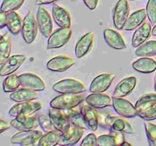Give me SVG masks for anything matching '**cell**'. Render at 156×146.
<instances>
[{"label": "cell", "mask_w": 156, "mask_h": 146, "mask_svg": "<svg viewBox=\"0 0 156 146\" xmlns=\"http://www.w3.org/2000/svg\"><path fill=\"white\" fill-rule=\"evenodd\" d=\"M85 97L79 94H60L50 101V106L56 109L65 110L80 105L85 100Z\"/></svg>", "instance_id": "1"}, {"label": "cell", "mask_w": 156, "mask_h": 146, "mask_svg": "<svg viewBox=\"0 0 156 146\" xmlns=\"http://www.w3.org/2000/svg\"><path fill=\"white\" fill-rule=\"evenodd\" d=\"M42 136L43 132L36 129L19 131L12 137L11 143L21 146L38 145V142Z\"/></svg>", "instance_id": "2"}, {"label": "cell", "mask_w": 156, "mask_h": 146, "mask_svg": "<svg viewBox=\"0 0 156 146\" xmlns=\"http://www.w3.org/2000/svg\"><path fill=\"white\" fill-rule=\"evenodd\" d=\"M38 25L34 12H29L23 19L21 33L24 42L30 44L36 39L38 31Z\"/></svg>", "instance_id": "3"}, {"label": "cell", "mask_w": 156, "mask_h": 146, "mask_svg": "<svg viewBox=\"0 0 156 146\" xmlns=\"http://www.w3.org/2000/svg\"><path fill=\"white\" fill-rule=\"evenodd\" d=\"M53 89L59 94H81L86 91L83 83L73 78H65L56 82Z\"/></svg>", "instance_id": "4"}, {"label": "cell", "mask_w": 156, "mask_h": 146, "mask_svg": "<svg viewBox=\"0 0 156 146\" xmlns=\"http://www.w3.org/2000/svg\"><path fill=\"white\" fill-rule=\"evenodd\" d=\"M129 5L128 0H119L113 10L112 18L114 27L117 30H123L129 15Z\"/></svg>", "instance_id": "5"}, {"label": "cell", "mask_w": 156, "mask_h": 146, "mask_svg": "<svg viewBox=\"0 0 156 146\" xmlns=\"http://www.w3.org/2000/svg\"><path fill=\"white\" fill-rule=\"evenodd\" d=\"M71 36L72 30L70 27H59L49 36L47 48L48 50L61 48L69 41Z\"/></svg>", "instance_id": "6"}, {"label": "cell", "mask_w": 156, "mask_h": 146, "mask_svg": "<svg viewBox=\"0 0 156 146\" xmlns=\"http://www.w3.org/2000/svg\"><path fill=\"white\" fill-rule=\"evenodd\" d=\"M113 107L119 116L125 118H134L138 116L135 106L123 97H112Z\"/></svg>", "instance_id": "7"}, {"label": "cell", "mask_w": 156, "mask_h": 146, "mask_svg": "<svg viewBox=\"0 0 156 146\" xmlns=\"http://www.w3.org/2000/svg\"><path fill=\"white\" fill-rule=\"evenodd\" d=\"M42 104L40 102L25 101L20 102L12 106L9 110V114L11 116L16 117L20 115L31 116L37 111L41 109Z\"/></svg>", "instance_id": "8"}, {"label": "cell", "mask_w": 156, "mask_h": 146, "mask_svg": "<svg viewBox=\"0 0 156 146\" xmlns=\"http://www.w3.org/2000/svg\"><path fill=\"white\" fill-rule=\"evenodd\" d=\"M37 21L38 29L41 34L44 37L49 38V36L53 33V22L50 15L44 6L39 5L38 7Z\"/></svg>", "instance_id": "9"}, {"label": "cell", "mask_w": 156, "mask_h": 146, "mask_svg": "<svg viewBox=\"0 0 156 146\" xmlns=\"http://www.w3.org/2000/svg\"><path fill=\"white\" fill-rule=\"evenodd\" d=\"M116 75L114 73H104L96 76L91 82L89 91L91 93H104L111 87Z\"/></svg>", "instance_id": "10"}, {"label": "cell", "mask_w": 156, "mask_h": 146, "mask_svg": "<svg viewBox=\"0 0 156 146\" xmlns=\"http://www.w3.org/2000/svg\"><path fill=\"white\" fill-rule=\"evenodd\" d=\"M49 116L55 129L60 132H66L71 127V124L63 110L50 106L49 109Z\"/></svg>", "instance_id": "11"}, {"label": "cell", "mask_w": 156, "mask_h": 146, "mask_svg": "<svg viewBox=\"0 0 156 146\" xmlns=\"http://www.w3.org/2000/svg\"><path fill=\"white\" fill-rule=\"evenodd\" d=\"M19 81L21 86L33 91H41L46 88V85L43 79L34 73L25 72L19 75Z\"/></svg>", "instance_id": "12"}, {"label": "cell", "mask_w": 156, "mask_h": 146, "mask_svg": "<svg viewBox=\"0 0 156 146\" xmlns=\"http://www.w3.org/2000/svg\"><path fill=\"white\" fill-rule=\"evenodd\" d=\"M11 126L18 131H27L35 129L40 126L39 120L33 116L20 115L10 122Z\"/></svg>", "instance_id": "13"}, {"label": "cell", "mask_w": 156, "mask_h": 146, "mask_svg": "<svg viewBox=\"0 0 156 146\" xmlns=\"http://www.w3.org/2000/svg\"><path fill=\"white\" fill-rule=\"evenodd\" d=\"M26 59V56L23 54L12 55L7 60L1 64L0 75L6 76L12 75L21 67Z\"/></svg>", "instance_id": "14"}, {"label": "cell", "mask_w": 156, "mask_h": 146, "mask_svg": "<svg viewBox=\"0 0 156 146\" xmlns=\"http://www.w3.org/2000/svg\"><path fill=\"white\" fill-rule=\"evenodd\" d=\"M76 61L71 57L66 56H58L52 58L47 62V68L50 71L56 72H62L71 68Z\"/></svg>", "instance_id": "15"}, {"label": "cell", "mask_w": 156, "mask_h": 146, "mask_svg": "<svg viewBox=\"0 0 156 146\" xmlns=\"http://www.w3.org/2000/svg\"><path fill=\"white\" fill-rule=\"evenodd\" d=\"M94 40V33L93 32H88L81 36L75 47V55L76 57L80 59L88 54L92 48Z\"/></svg>", "instance_id": "16"}, {"label": "cell", "mask_w": 156, "mask_h": 146, "mask_svg": "<svg viewBox=\"0 0 156 146\" xmlns=\"http://www.w3.org/2000/svg\"><path fill=\"white\" fill-rule=\"evenodd\" d=\"M104 39L106 43L114 50H124L126 45L122 35L114 29L107 28L104 30Z\"/></svg>", "instance_id": "17"}, {"label": "cell", "mask_w": 156, "mask_h": 146, "mask_svg": "<svg viewBox=\"0 0 156 146\" xmlns=\"http://www.w3.org/2000/svg\"><path fill=\"white\" fill-rule=\"evenodd\" d=\"M85 102L94 109H104L113 105L112 97L104 93H91L85 97Z\"/></svg>", "instance_id": "18"}, {"label": "cell", "mask_w": 156, "mask_h": 146, "mask_svg": "<svg viewBox=\"0 0 156 146\" xmlns=\"http://www.w3.org/2000/svg\"><path fill=\"white\" fill-rule=\"evenodd\" d=\"M151 24L150 22H144L135 30L131 40L134 48H137L149 39L152 30Z\"/></svg>", "instance_id": "19"}, {"label": "cell", "mask_w": 156, "mask_h": 146, "mask_svg": "<svg viewBox=\"0 0 156 146\" xmlns=\"http://www.w3.org/2000/svg\"><path fill=\"white\" fill-rule=\"evenodd\" d=\"M136 85V78L134 76H129L122 79L114 89L113 97H124L129 95Z\"/></svg>", "instance_id": "20"}, {"label": "cell", "mask_w": 156, "mask_h": 146, "mask_svg": "<svg viewBox=\"0 0 156 146\" xmlns=\"http://www.w3.org/2000/svg\"><path fill=\"white\" fill-rule=\"evenodd\" d=\"M84 129L73 126L69 130L63 132L61 136L58 145L73 146L77 144L83 135Z\"/></svg>", "instance_id": "21"}, {"label": "cell", "mask_w": 156, "mask_h": 146, "mask_svg": "<svg viewBox=\"0 0 156 146\" xmlns=\"http://www.w3.org/2000/svg\"><path fill=\"white\" fill-rule=\"evenodd\" d=\"M80 110L88 129L91 131L97 130L99 126L98 114L95 111L94 108L86 103L82 105Z\"/></svg>", "instance_id": "22"}, {"label": "cell", "mask_w": 156, "mask_h": 146, "mask_svg": "<svg viewBox=\"0 0 156 146\" xmlns=\"http://www.w3.org/2000/svg\"><path fill=\"white\" fill-rule=\"evenodd\" d=\"M52 14L55 23L59 27H71V17L66 9L57 4H53L52 7Z\"/></svg>", "instance_id": "23"}, {"label": "cell", "mask_w": 156, "mask_h": 146, "mask_svg": "<svg viewBox=\"0 0 156 146\" xmlns=\"http://www.w3.org/2000/svg\"><path fill=\"white\" fill-rule=\"evenodd\" d=\"M123 132L117 131H110L109 134H105L98 137V145L116 146L121 145L125 141Z\"/></svg>", "instance_id": "24"}, {"label": "cell", "mask_w": 156, "mask_h": 146, "mask_svg": "<svg viewBox=\"0 0 156 146\" xmlns=\"http://www.w3.org/2000/svg\"><path fill=\"white\" fill-rule=\"evenodd\" d=\"M146 17H147L146 9H141L140 10L136 11L129 15L125 23L123 30H126V31L136 30L144 23Z\"/></svg>", "instance_id": "25"}, {"label": "cell", "mask_w": 156, "mask_h": 146, "mask_svg": "<svg viewBox=\"0 0 156 146\" xmlns=\"http://www.w3.org/2000/svg\"><path fill=\"white\" fill-rule=\"evenodd\" d=\"M132 67L138 72L149 74L156 70V62L150 57H141L133 62Z\"/></svg>", "instance_id": "26"}, {"label": "cell", "mask_w": 156, "mask_h": 146, "mask_svg": "<svg viewBox=\"0 0 156 146\" xmlns=\"http://www.w3.org/2000/svg\"><path fill=\"white\" fill-rule=\"evenodd\" d=\"M63 111L72 126L84 129H88L80 109H76L74 107L72 109H65Z\"/></svg>", "instance_id": "27"}, {"label": "cell", "mask_w": 156, "mask_h": 146, "mask_svg": "<svg viewBox=\"0 0 156 146\" xmlns=\"http://www.w3.org/2000/svg\"><path fill=\"white\" fill-rule=\"evenodd\" d=\"M10 98L11 100L17 103L31 101L37 98V94L35 92V91L22 87L21 88H18L16 91L11 93Z\"/></svg>", "instance_id": "28"}, {"label": "cell", "mask_w": 156, "mask_h": 146, "mask_svg": "<svg viewBox=\"0 0 156 146\" xmlns=\"http://www.w3.org/2000/svg\"><path fill=\"white\" fill-rule=\"evenodd\" d=\"M156 105L155 93H148L142 95L135 103V107L138 113L149 109Z\"/></svg>", "instance_id": "29"}, {"label": "cell", "mask_w": 156, "mask_h": 146, "mask_svg": "<svg viewBox=\"0 0 156 146\" xmlns=\"http://www.w3.org/2000/svg\"><path fill=\"white\" fill-rule=\"evenodd\" d=\"M23 21L21 16L15 12L7 13V27L10 33L18 35L21 32Z\"/></svg>", "instance_id": "30"}, {"label": "cell", "mask_w": 156, "mask_h": 146, "mask_svg": "<svg viewBox=\"0 0 156 146\" xmlns=\"http://www.w3.org/2000/svg\"><path fill=\"white\" fill-rule=\"evenodd\" d=\"M63 132L54 129L53 131L47 132L46 134L43 135L41 138L38 142V146H55L59 144Z\"/></svg>", "instance_id": "31"}, {"label": "cell", "mask_w": 156, "mask_h": 146, "mask_svg": "<svg viewBox=\"0 0 156 146\" xmlns=\"http://www.w3.org/2000/svg\"><path fill=\"white\" fill-rule=\"evenodd\" d=\"M12 52L11 36L9 33H5L0 40V63L2 64L10 57Z\"/></svg>", "instance_id": "32"}, {"label": "cell", "mask_w": 156, "mask_h": 146, "mask_svg": "<svg viewBox=\"0 0 156 146\" xmlns=\"http://www.w3.org/2000/svg\"><path fill=\"white\" fill-rule=\"evenodd\" d=\"M136 56L139 57H152L156 55V40H149L137 47Z\"/></svg>", "instance_id": "33"}, {"label": "cell", "mask_w": 156, "mask_h": 146, "mask_svg": "<svg viewBox=\"0 0 156 146\" xmlns=\"http://www.w3.org/2000/svg\"><path fill=\"white\" fill-rule=\"evenodd\" d=\"M110 131H117L123 133L131 134L134 132V129L130 123H128L125 119L122 116H117L114 120V123L110 128Z\"/></svg>", "instance_id": "34"}, {"label": "cell", "mask_w": 156, "mask_h": 146, "mask_svg": "<svg viewBox=\"0 0 156 146\" xmlns=\"http://www.w3.org/2000/svg\"><path fill=\"white\" fill-rule=\"evenodd\" d=\"M19 86H21L19 75L15 74L8 75L3 82V91L6 93H12L16 91Z\"/></svg>", "instance_id": "35"}, {"label": "cell", "mask_w": 156, "mask_h": 146, "mask_svg": "<svg viewBox=\"0 0 156 146\" xmlns=\"http://www.w3.org/2000/svg\"><path fill=\"white\" fill-rule=\"evenodd\" d=\"M25 0H3L1 5V12L9 13L15 12L22 6Z\"/></svg>", "instance_id": "36"}, {"label": "cell", "mask_w": 156, "mask_h": 146, "mask_svg": "<svg viewBox=\"0 0 156 146\" xmlns=\"http://www.w3.org/2000/svg\"><path fill=\"white\" fill-rule=\"evenodd\" d=\"M144 126L149 145L156 146V125L150 122H145Z\"/></svg>", "instance_id": "37"}, {"label": "cell", "mask_w": 156, "mask_h": 146, "mask_svg": "<svg viewBox=\"0 0 156 146\" xmlns=\"http://www.w3.org/2000/svg\"><path fill=\"white\" fill-rule=\"evenodd\" d=\"M147 18L152 24H156V0H149L146 5Z\"/></svg>", "instance_id": "38"}, {"label": "cell", "mask_w": 156, "mask_h": 146, "mask_svg": "<svg viewBox=\"0 0 156 146\" xmlns=\"http://www.w3.org/2000/svg\"><path fill=\"white\" fill-rule=\"evenodd\" d=\"M38 120H39L40 126L43 129V130L45 132H49L50 131L54 130L55 127L53 126V123H52L51 120L49 116L47 115H40L38 116Z\"/></svg>", "instance_id": "39"}, {"label": "cell", "mask_w": 156, "mask_h": 146, "mask_svg": "<svg viewBox=\"0 0 156 146\" xmlns=\"http://www.w3.org/2000/svg\"><path fill=\"white\" fill-rule=\"evenodd\" d=\"M138 116L146 121L156 120V105L143 111V112L140 113H138Z\"/></svg>", "instance_id": "40"}, {"label": "cell", "mask_w": 156, "mask_h": 146, "mask_svg": "<svg viewBox=\"0 0 156 146\" xmlns=\"http://www.w3.org/2000/svg\"><path fill=\"white\" fill-rule=\"evenodd\" d=\"M81 146H96L98 145V138L94 133H89L83 138L80 144Z\"/></svg>", "instance_id": "41"}, {"label": "cell", "mask_w": 156, "mask_h": 146, "mask_svg": "<svg viewBox=\"0 0 156 146\" xmlns=\"http://www.w3.org/2000/svg\"><path fill=\"white\" fill-rule=\"evenodd\" d=\"M85 5L91 10H94L97 8L98 0H83Z\"/></svg>", "instance_id": "42"}, {"label": "cell", "mask_w": 156, "mask_h": 146, "mask_svg": "<svg viewBox=\"0 0 156 146\" xmlns=\"http://www.w3.org/2000/svg\"><path fill=\"white\" fill-rule=\"evenodd\" d=\"M7 26V13L1 12L0 15V28L2 29Z\"/></svg>", "instance_id": "43"}, {"label": "cell", "mask_w": 156, "mask_h": 146, "mask_svg": "<svg viewBox=\"0 0 156 146\" xmlns=\"http://www.w3.org/2000/svg\"><path fill=\"white\" fill-rule=\"evenodd\" d=\"M11 124H9V123H7L6 121L3 120L2 119L0 120V133H2L5 130L9 129Z\"/></svg>", "instance_id": "44"}, {"label": "cell", "mask_w": 156, "mask_h": 146, "mask_svg": "<svg viewBox=\"0 0 156 146\" xmlns=\"http://www.w3.org/2000/svg\"><path fill=\"white\" fill-rule=\"evenodd\" d=\"M57 0H37L36 1V5H44L47 4H50V3L55 2Z\"/></svg>", "instance_id": "45"}, {"label": "cell", "mask_w": 156, "mask_h": 146, "mask_svg": "<svg viewBox=\"0 0 156 146\" xmlns=\"http://www.w3.org/2000/svg\"><path fill=\"white\" fill-rule=\"evenodd\" d=\"M152 34L153 35V36H156V24H155V26H154V27H153V28H152Z\"/></svg>", "instance_id": "46"}, {"label": "cell", "mask_w": 156, "mask_h": 146, "mask_svg": "<svg viewBox=\"0 0 156 146\" xmlns=\"http://www.w3.org/2000/svg\"><path fill=\"white\" fill-rule=\"evenodd\" d=\"M121 145H131V144L130 143H129V142H126V141H123V143H122V144Z\"/></svg>", "instance_id": "47"}, {"label": "cell", "mask_w": 156, "mask_h": 146, "mask_svg": "<svg viewBox=\"0 0 156 146\" xmlns=\"http://www.w3.org/2000/svg\"><path fill=\"white\" fill-rule=\"evenodd\" d=\"M154 89H155V91L156 92V75L155 76V80H154Z\"/></svg>", "instance_id": "48"}, {"label": "cell", "mask_w": 156, "mask_h": 146, "mask_svg": "<svg viewBox=\"0 0 156 146\" xmlns=\"http://www.w3.org/2000/svg\"><path fill=\"white\" fill-rule=\"evenodd\" d=\"M128 1H137V0H128Z\"/></svg>", "instance_id": "49"}, {"label": "cell", "mask_w": 156, "mask_h": 146, "mask_svg": "<svg viewBox=\"0 0 156 146\" xmlns=\"http://www.w3.org/2000/svg\"><path fill=\"white\" fill-rule=\"evenodd\" d=\"M72 1H75V0H72Z\"/></svg>", "instance_id": "50"}]
</instances>
